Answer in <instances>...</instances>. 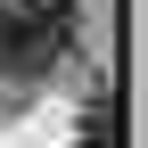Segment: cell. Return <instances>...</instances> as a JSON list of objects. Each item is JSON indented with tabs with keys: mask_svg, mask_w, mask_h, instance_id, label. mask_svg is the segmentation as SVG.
Returning <instances> with one entry per match:
<instances>
[{
	"mask_svg": "<svg viewBox=\"0 0 148 148\" xmlns=\"http://www.w3.org/2000/svg\"><path fill=\"white\" fill-rule=\"evenodd\" d=\"M74 0H0V74H41L74 49Z\"/></svg>",
	"mask_w": 148,
	"mask_h": 148,
	"instance_id": "cell-1",
	"label": "cell"
},
{
	"mask_svg": "<svg viewBox=\"0 0 148 148\" xmlns=\"http://www.w3.org/2000/svg\"><path fill=\"white\" fill-rule=\"evenodd\" d=\"M82 148H115V140H107V107H90V132H82Z\"/></svg>",
	"mask_w": 148,
	"mask_h": 148,
	"instance_id": "cell-2",
	"label": "cell"
}]
</instances>
